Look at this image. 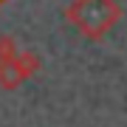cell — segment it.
<instances>
[{
    "label": "cell",
    "mask_w": 127,
    "mask_h": 127,
    "mask_svg": "<svg viewBox=\"0 0 127 127\" xmlns=\"http://www.w3.org/2000/svg\"><path fill=\"white\" fill-rule=\"evenodd\" d=\"M26 82V73L17 62V54L9 57V59H0V88L3 91H14Z\"/></svg>",
    "instance_id": "cell-2"
},
{
    "label": "cell",
    "mask_w": 127,
    "mask_h": 127,
    "mask_svg": "<svg viewBox=\"0 0 127 127\" xmlns=\"http://www.w3.org/2000/svg\"><path fill=\"white\" fill-rule=\"evenodd\" d=\"M0 3H3V0H0Z\"/></svg>",
    "instance_id": "cell-4"
},
{
    "label": "cell",
    "mask_w": 127,
    "mask_h": 127,
    "mask_svg": "<svg viewBox=\"0 0 127 127\" xmlns=\"http://www.w3.org/2000/svg\"><path fill=\"white\" fill-rule=\"evenodd\" d=\"M122 17L124 11L116 0H71L65 6V20L91 42L110 34Z\"/></svg>",
    "instance_id": "cell-1"
},
{
    "label": "cell",
    "mask_w": 127,
    "mask_h": 127,
    "mask_svg": "<svg viewBox=\"0 0 127 127\" xmlns=\"http://www.w3.org/2000/svg\"><path fill=\"white\" fill-rule=\"evenodd\" d=\"M17 54V40L9 34H0V59H9Z\"/></svg>",
    "instance_id": "cell-3"
}]
</instances>
